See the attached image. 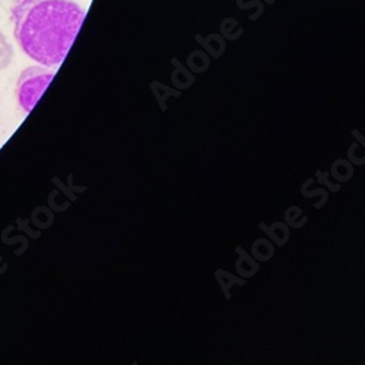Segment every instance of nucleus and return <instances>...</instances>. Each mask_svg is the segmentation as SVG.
Segmentation results:
<instances>
[{
	"label": "nucleus",
	"instance_id": "obj_1",
	"mask_svg": "<svg viewBox=\"0 0 365 365\" xmlns=\"http://www.w3.org/2000/svg\"><path fill=\"white\" fill-rule=\"evenodd\" d=\"M85 14L72 0H12L14 37L29 58L53 69L68 56Z\"/></svg>",
	"mask_w": 365,
	"mask_h": 365
},
{
	"label": "nucleus",
	"instance_id": "obj_2",
	"mask_svg": "<svg viewBox=\"0 0 365 365\" xmlns=\"http://www.w3.org/2000/svg\"><path fill=\"white\" fill-rule=\"evenodd\" d=\"M53 78L54 71L41 65L29 66L19 75L16 82V100L25 113H29L36 107Z\"/></svg>",
	"mask_w": 365,
	"mask_h": 365
},
{
	"label": "nucleus",
	"instance_id": "obj_3",
	"mask_svg": "<svg viewBox=\"0 0 365 365\" xmlns=\"http://www.w3.org/2000/svg\"><path fill=\"white\" fill-rule=\"evenodd\" d=\"M14 60V47L8 41L4 33H0V71H5L11 66Z\"/></svg>",
	"mask_w": 365,
	"mask_h": 365
}]
</instances>
